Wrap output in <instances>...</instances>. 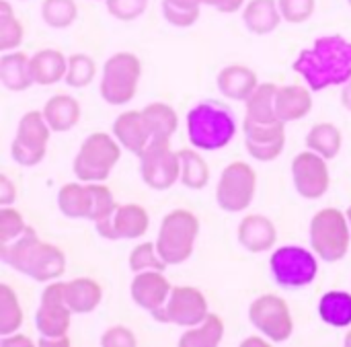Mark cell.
I'll return each mask as SVG.
<instances>
[{
	"label": "cell",
	"mask_w": 351,
	"mask_h": 347,
	"mask_svg": "<svg viewBox=\"0 0 351 347\" xmlns=\"http://www.w3.org/2000/svg\"><path fill=\"white\" fill-rule=\"evenodd\" d=\"M292 68L313 93L343 86L351 78V41L341 35H323L300 51Z\"/></svg>",
	"instance_id": "1"
},
{
	"label": "cell",
	"mask_w": 351,
	"mask_h": 347,
	"mask_svg": "<svg viewBox=\"0 0 351 347\" xmlns=\"http://www.w3.org/2000/svg\"><path fill=\"white\" fill-rule=\"evenodd\" d=\"M0 259L14 272L43 284L58 280L66 272V257L62 249L43 243L37 237V232L29 226L19 239L2 245Z\"/></svg>",
	"instance_id": "2"
},
{
	"label": "cell",
	"mask_w": 351,
	"mask_h": 347,
	"mask_svg": "<svg viewBox=\"0 0 351 347\" xmlns=\"http://www.w3.org/2000/svg\"><path fill=\"white\" fill-rule=\"evenodd\" d=\"M237 136L234 113L218 101H204L187 113V138L193 148L216 152L226 148Z\"/></svg>",
	"instance_id": "3"
},
{
	"label": "cell",
	"mask_w": 351,
	"mask_h": 347,
	"mask_svg": "<svg viewBox=\"0 0 351 347\" xmlns=\"http://www.w3.org/2000/svg\"><path fill=\"white\" fill-rule=\"evenodd\" d=\"M197 237H199V218L189 210L177 208L162 218L154 243L158 247V253L169 265H181L193 255Z\"/></svg>",
	"instance_id": "4"
},
{
	"label": "cell",
	"mask_w": 351,
	"mask_h": 347,
	"mask_svg": "<svg viewBox=\"0 0 351 347\" xmlns=\"http://www.w3.org/2000/svg\"><path fill=\"white\" fill-rule=\"evenodd\" d=\"M121 144L115 140V136L97 132L86 136V140L80 144L74 160L72 171L78 181L82 183H103L109 179L113 167L121 158Z\"/></svg>",
	"instance_id": "5"
},
{
	"label": "cell",
	"mask_w": 351,
	"mask_h": 347,
	"mask_svg": "<svg viewBox=\"0 0 351 347\" xmlns=\"http://www.w3.org/2000/svg\"><path fill=\"white\" fill-rule=\"evenodd\" d=\"M311 249L319 255V259L327 263L341 261L351 245V226L348 214L337 208L319 210L308 226Z\"/></svg>",
	"instance_id": "6"
},
{
	"label": "cell",
	"mask_w": 351,
	"mask_h": 347,
	"mask_svg": "<svg viewBox=\"0 0 351 347\" xmlns=\"http://www.w3.org/2000/svg\"><path fill=\"white\" fill-rule=\"evenodd\" d=\"M142 78V62L132 51H117L103 64V76H101V97L109 105H125L130 103L136 93Z\"/></svg>",
	"instance_id": "7"
},
{
	"label": "cell",
	"mask_w": 351,
	"mask_h": 347,
	"mask_svg": "<svg viewBox=\"0 0 351 347\" xmlns=\"http://www.w3.org/2000/svg\"><path fill=\"white\" fill-rule=\"evenodd\" d=\"M269 270L282 288H306L319 276V255L300 245H282L271 253Z\"/></svg>",
	"instance_id": "8"
},
{
	"label": "cell",
	"mask_w": 351,
	"mask_h": 347,
	"mask_svg": "<svg viewBox=\"0 0 351 347\" xmlns=\"http://www.w3.org/2000/svg\"><path fill=\"white\" fill-rule=\"evenodd\" d=\"M257 191V173L251 165L243 160H234L228 167H224L218 187H216V202L218 206L228 214H241L245 212Z\"/></svg>",
	"instance_id": "9"
},
{
	"label": "cell",
	"mask_w": 351,
	"mask_h": 347,
	"mask_svg": "<svg viewBox=\"0 0 351 347\" xmlns=\"http://www.w3.org/2000/svg\"><path fill=\"white\" fill-rule=\"evenodd\" d=\"M140 177L146 187L167 191L181 181L179 152L171 148V140H152L140 154Z\"/></svg>",
	"instance_id": "10"
},
{
	"label": "cell",
	"mask_w": 351,
	"mask_h": 347,
	"mask_svg": "<svg viewBox=\"0 0 351 347\" xmlns=\"http://www.w3.org/2000/svg\"><path fill=\"white\" fill-rule=\"evenodd\" d=\"M249 321L271 344H284L294 333V319L288 302L278 294H263L249 307Z\"/></svg>",
	"instance_id": "11"
},
{
	"label": "cell",
	"mask_w": 351,
	"mask_h": 347,
	"mask_svg": "<svg viewBox=\"0 0 351 347\" xmlns=\"http://www.w3.org/2000/svg\"><path fill=\"white\" fill-rule=\"evenodd\" d=\"M72 311L64 300V282H49L41 292V302L35 313V327L41 337H66Z\"/></svg>",
	"instance_id": "12"
},
{
	"label": "cell",
	"mask_w": 351,
	"mask_h": 347,
	"mask_svg": "<svg viewBox=\"0 0 351 347\" xmlns=\"http://www.w3.org/2000/svg\"><path fill=\"white\" fill-rule=\"evenodd\" d=\"M329 160L321 154L306 150L294 156L292 160V181L296 193L304 200H321L331 187Z\"/></svg>",
	"instance_id": "13"
},
{
	"label": "cell",
	"mask_w": 351,
	"mask_h": 347,
	"mask_svg": "<svg viewBox=\"0 0 351 347\" xmlns=\"http://www.w3.org/2000/svg\"><path fill=\"white\" fill-rule=\"evenodd\" d=\"M150 216L138 204L117 206L115 212L99 222H95L97 235L107 241H134L148 232Z\"/></svg>",
	"instance_id": "14"
},
{
	"label": "cell",
	"mask_w": 351,
	"mask_h": 347,
	"mask_svg": "<svg viewBox=\"0 0 351 347\" xmlns=\"http://www.w3.org/2000/svg\"><path fill=\"white\" fill-rule=\"evenodd\" d=\"M165 309H167L169 325H177L183 329L202 323L210 315L208 300H206L204 292L197 288H191V286L173 288Z\"/></svg>",
	"instance_id": "15"
},
{
	"label": "cell",
	"mask_w": 351,
	"mask_h": 347,
	"mask_svg": "<svg viewBox=\"0 0 351 347\" xmlns=\"http://www.w3.org/2000/svg\"><path fill=\"white\" fill-rule=\"evenodd\" d=\"M171 292H173V286L167 280L165 272H140L134 276L132 286H130L132 300L148 313L165 307Z\"/></svg>",
	"instance_id": "16"
},
{
	"label": "cell",
	"mask_w": 351,
	"mask_h": 347,
	"mask_svg": "<svg viewBox=\"0 0 351 347\" xmlns=\"http://www.w3.org/2000/svg\"><path fill=\"white\" fill-rule=\"evenodd\" d=\"M237 239L241 247L249 253H265L271 251L278 243V228L271 218L263 214H249L239 222Z\"/></svg>",
	"instance_id": "17"
},
{
	"label": "cell",
	"mask_w": 351,
	"mask_h": 347,
	"mask_svg": "<svg viewBox=\"0 0 351 347\" xmlns=\"http://www.w3.org/2000/svg\"><path fill=\"white\" fill-rule=\"evenodd\" d=\"M113 136L121 144L123 150L134 152L138 156L152 142V134L144 119L142 109L140 111L132 109V111H123L121 115H117V119L113 121Z\"/></svg>",
	"instance_id": "18"
},
{
	"label": "cell",
	"mask_w": 351,
	"mask_h": 347,
	"mask_svg": "<svg viewBox=\"0 0 351 347\" xmlns=\"http://www.w3.org/2000/svg\"><path fill=\"white\" fill-rule=\"evenodd\" d=\"M216 84L218 91L230 99V101H247L253 91L259 86V78L255 74V70H251L249 66L243 64H230L226 68H222L216 76Z\"/></svg>",
	"instance_id": "19"
},
{
	"label": "cell",
	"mask_w": 351,
	"mask_h": 347,
	"mask_svg": "<svg viewBox=\"0 0 351 347\" xmlns=\"http://www.w3.org/2000/svg\"><path fill=\"white\" fill-rule=\"evenodd\" d=\"M313 111V91L300 84L278 86L276 95V113L284 123L304 119Z\"/></svg>",
	"instance_id": "20"
},
{
	"label": "cell",
	"mask_w": 351,
	"mask_h": 347,
	"mask_svg": "<svg viewBox=\"0 0 351 347\" xmlns=\"http://www.w3.org/2000/svg\"><path fill=\"white\" fill-rule=\"evenodd\" d=\"M68 58L51 47L39 49L31 56V76L39 86H51L66 78Z\"/></svg>",
	"instance_id": "21"
},
{
	"label": "cell",
	"mask_w": 351,
	"mask_h": 347,
	"mask_svg": "<svg viewBox=\"0 0 351 347\" xmlns=\"http://www.w3.org/2000/svg\"><path fill=\"white\" fill-rule=\"evenodd\" d=\"M64 300L74 315H88L99 309L103 300V288L90 278H74L64 282Z\"/></svg>",
	"instance_id": "22"
},
{
	"label": "cell",
	"mask_w": 351,
	"mask_h": 347,
	"mask_svg": "<svg viewBox=\"0 0 351 347\" xmlns=\"http://www.w3.org/2000/svg\"><path fill=\"white\" fill-rule=\"evenodd\" d=\"M278 0H249L243 8V23L255 35H269L282 23Z\"/></svg>",
	"instance_id": "23"
},
{
	"label": "cell",
	"mask_w": 351,
	"mask_h": 347,
	"mask_svg": "<svg viewBox=\"0 0 351 347\" xmlns=\"http://www.w3.org/2000/svg\"><path fill=\"white\" fill-rule=\"evenodd\" d=\"M0 82L10 93H23L35 84L31 76V56L23 51H6L0 58Z\"/></svg>",
	"instance_id": "24"
},
{
	"label": "cell",
	"mask_w": 351,
	"mask_h": 347,
	"mask_svg": "<svg viewBox=\"0 0 351 347\" xmlns=\"http://www.w3.org/2000/svg\"><path fill=\"white\" fill-rule=\"evenodd\" d=\"M43 117L51 132H70L80 121V103L70 95H53L43 105Z\"/></svg>",
	"instance_id": "25"
},
{
	"label": "cell",
	"mask_w": 351,
	"mask_h": 347,
	"mask_svg": "<svg viewBox=\"0 0 351 347\" xmlns=\"http://www.w3.org/2000/svg\"><path fill=\"white\" fill-rule=\"evenodd\" d=\"M49 136H51V128L45 121L43 111H27L16 125V136L12 142L37 152H47Z\"/></svg>",
	"instance_id": "26"
},
{
	"label": "cell",
	"mask_w": 351,
	"mask_h": 347,
	"mask_svg": "<svg viewBox=\"0 0 351 347\" xmlns=\"http://www.w3.org/2000/svg\"><path fill=\"white\" fill-rule=\"evenodd\" d=\"M319 317L325 325L335 329L351 327V294L346 290H331L319 300Z\"/></svg>",
	"instance_id": "27"
},
{
	"label": "cell",
	"mask_w": 351,
	"mask_h": 347,
	"mask_svg": "<svg viewBox=\"0 0 351 347\" xmlns=\"http://www.w3.org/2000/svg\"><path fill=\"white\" fill-rule=\"evenodd\" d=\"M224 339V321L210 313L202 323L187 327L179 337V346L183 347H216Z\"/></svg>",
	"instance_id": "28"
},
{
	"label": "cell",
	"mask_w": 351,
	"mask_h": 347,
	"mask_svg": "<svg viewBox=\"0 0 351 347\" xmlns=\"http://www.w3.org/2000/svg\"><path fill=\"white\" fill-rule=\"evenodd\" d=\"M343 146V136L341 130L335 123H317L308 130L306 134V148L321 154L327 160H333Z\"/></svg>",
	"instance_id": "29"
},
{
	"label": "cell",
	"mask_w": 351,
	"mask_h": 347,
	"mask_svg": "<svg viewBox=\"0 0 351 347\" xmlns=\"http://www.w3.org/2000/svg\"><path fill=\"white\" fill-rule=\"evenodd\" d=\"M58 210L72 220L86 218L90 210V198H88V185L82 181L66 183L58 191Z\"/></svg>",
	"instance_id": "30"
},
{
	"label": "cell",
	"mask_w": 351,
	"mask_h": 347,
	"mask_svg": "<svg viewBox=\"0 0 351 347\" xmlns=\"http://www.w3.org/2000/svg\"><path fill=\"white\" fill-rule=\"evenodd\" d=\"M142 113H144V119L150 128L152 140L154 138L156 140H171L179 128V115L167 103H160V101L150 103L142 109Z\"/></svg>",
	"instance_id": "31"
},
{
	"label": "cell",
	"mask_w": 351,
	"mask_h": 347,
	"mask_svg": "<svg viewBox=\"0 0 351 347\" xmlns=\"http://www.w3.org/2000/svg\"><path fill=\"white\" fill-rule=\"evenodd\" d=\"M177 152L181 163V185L193 191L204 189L210 183V167L204 156L197 152V148H183Z\"/></svg>",
	"instance_id": "32"
},
{
	"label": "cell",
	"mask_w": 351,
	"mask_h": 347,
	"mask_svg": "<svg viewBox=\"0 0 351 347\" xmlns=\"http://www.w3.org/2000/svg\"><path fill=\"white\" fill-rule=\"evenodd\" d=\"M276 95H278V84H274V82L261 84L259 82V86L253 91V95L245 101L247 103L245 117L255 119V121H278Z\"/></svg>",
	"instance_id": "33"
},
{
	"label": "cell",
	"mask_w": 351,
	"mask_h": 347,
	"mask_svg": "<svg viewBox=\"0 0 351 347\" xmlns=\"http://www.w3.org/2000/svg\"><path fill=\"white\" fill-rule=\"evenodd\" d=\"M23 309L16 292L8 284H0V335L16 333L23 327Z\"/></svg>",
	"instance_id": "34"
},
{
	"label": "cell",
	"mask_w": 351,
	"mask_h": 347,
	"mask_svg": "<svg viewBox=\"0 0 351 347\" xmlns=\"http://www.w3.org/2000/svg\"><path fill=\"white\" fill-rule=\"evenodd\" d=\"M25 39L23 23L12 12V6L6 0H0V51H12L16 49Z\"/></svg>",
	"instance_id": "35"
},
{
	"label": "cell",
	"mask_w": 351,
	"mask_h": 347,
	"mask_svg": "<svg viewBox=\"0 0 351 347\" xmlns=\"http://www.w3.org/2000/svg\"><path fill=\"white\" fill-rule=\"evenodd\" d=\"M97 76V64L88 53H72L68 56L66 84L70 88H86Z\"/></svg>",
	"instance_id": "36"
},
{
	"label": "cell",
	"mask_w": 351,
	"mask_h": 347,
	"mask_svg": "<svg viewBox=\"0 0 351 347\" xmlns=\"http://www.w3.org/2000/svg\"><path fill=\"white\" fill-rule=\"evenodd\" d=\"M78 16V6L74 0H43L41 19L51 29H66Z\"/></svg>",
	"instance_id": "37"
},
{
	"label": "cell",
	"mask_w": 351,
	"mask_h": 347,
	"mask_svg": "<svg viewBox=\"0 0 351 347\" xmlns=\"http://www.w3.org/2000/svg\"><path fill=\"white\" fill-rule=\"evenodd\" d=\"M128 263H130V270L134 274H140V272H165L169 267V263L158 253L156 243H140L138 247H134V251L130 253Z\"/></svg>",
	"instance_id": "38"
},
{
	"label": "cell",
	"mask_w": 351,
	"mask_h": 347,
	"mask_svg": "<svg viewBox=\"0 0 351 347\" xmlns=\"http://www.w3.org/2000/svg\"><path fill=\"white\" fill-rule=\"evenodd\" d=\"M88 185V198H90V210H88V220L99 222L107 216H111L117 208L115 198L111 189L103 183H86Z\"/></svg>",
	"instance_id": "39"
},
{
	"label": "cell",
	"mask_w": 351,
	"mask_h": 347,
	"mask_svg": "<svg viewBox=\"0 0 351 347\" xmlns=\"http://www.w3.org/2000/svg\"><path fill=\"white\" fill-rule=\"evenodd\" d=\"M245 140L251 142H269L278 138H286V123L284 121H255L245 117Z\"/></svg>",
	"instance_id": "40"
},
{
	"label": "cell",
	"mask_w": 351,
	"mask_h": 347,
	"mask_svg": "<svg viewBox=\"0 0 351 347\" xmlns=\"http://www.w3.org/2000/svg\"><path fill=\"white\" fill-rule=\"evenodd\" d=\"M25 230H27V224H25L23 214L10 206H2L0 208V245L12 243Z\"/></svg>",
	"instance_id": "41"
},
{
	"label": "cell",
	"mask_w": 351,
	"mask_h": 347,
	"mask_svg": "<svg viewBox=\"0 0 351 347\" xmlns=\"http://www.w3.org/2000/svg\"><path fill=\"white\" fill-rule=\"evenodd\" d=\"M107 12L123 23L136 21L140 19L146 8H148V0H105Z\"/></svg>",
	"instance_id": "42"
},
{
	"label": "cell",
	"mask_w": 351,
	"mask_h": 347,
	"mask_svg": "<svg viewBox=\"0 0 351 347\" xmlns=\"http://www.w3.org/2000/svg\"><path fill=\"white\" fill-rule=\"evenodd\" d=\"M278 4H280L282 19L292 25L308 21L317 8V0H278Z\"/></svg>",
	"instance_id": "43"
},
{
	"label": "cell",
	"mask_w": 351,
	"mask_h": 347,
	"mask_svg": "<svg viewBox=\"0 0 351 347\" xmlns=\"http://www.w3.org/2000/svg\"><path fill=\"white\" fill-rule=\"evenodd\" d=\"M162 16L169 25L179 27V29H187V27L197 23L199 8H187V6L173 4L171 0H162Z\"/></svg>",
	"instance_id": "44"
},
{
	"label": "cell",
	"mask_w": 351,
	"mask_h": 347,
	"mask_svg": "<svg viewBox=\"0 0 351 347\" xmlns=\"http://www.w3.org/2000/svg\"><path fill=\"white\" fill-rule=\"evenodd\" d=\"M245 146H247V152L255 160H259V163H271V160L280 158V154L284 152L286 138H278V140H269V142H251V140H245Z\"/></svg>",
	"instance_id": "45"
},
{
	"label": "cell",
	"mask_w": 351,
	"mask_h": 347,
	"mask_svg": "<svg viewBox=\"0 0 351 347\" xmlns=\"http://www.w3.org/2000/svg\"><path fill=\"white\" fill-rule=\"evenodd\" d=\"M101 346L105 347H132L136 346V335L132 329L123 327V325H115L109 327L103 337H101Z\"/></svg>",
	"instance_id": "46"
},
{
	"label": "cell",
	"mask_w": 351,
	"mask_h": 347,
	"mask_svg": "<svg viewBox=\"0 0 351 347\" xmlns=\"http://www.w3.org/2000/svg\"><path fill=\"white\" fill-rule=\"evenodd\" d=\"M16 200V187L6 175H0V206H10Z\"/></svg>",
	"instance_id": "47"
},
{
	"label": "cell",
	"mask_w": 351,
	"mask_h": 347,
	"mask_svg": "<svg viewBox=\"0 0 351 347\" xmlns=\"http://www.w3.org/2000/svg\"><path fill=\"white\" fill-rule=\"evenodd\" d=\"M206 4L220 10V12H226V14L245 8V0H206Z\"/></svg>",
	"instance_id": "48"
},
{
	"label": "cell",
	"mask_w": 351,
	"mask_h": 347,
	"mask_svg": "<svg viewBox=\"0 0 351 347\" xmlns=\"http://www.w3.org/2000/svg\"><path fill=\"white\" fill-rule=\"evenodd\" d=\"M2 347H29L33 346V339L21 335V333H10V335H4V339L0 342Z\"/></svg>",
	"instance_id": "49"
},
{
	"label": "cell",
	"mask_w": 351,
	"mask_h": 347,
	"mask_svg": "<svg viewBox=\"0 0 351 347\" xmlns=\"http://www.w3.org/2000/svg\"><path fill=\"white\" fill-rule=\"evenodd\" d=\"M70 344V339H68V335L66 337H41L39 339V346L43 347H64Z\"/></svg>",
	"instance_id": "50"
},
{
	"label": "cell",
	"mask_w": 351,
	"mask_h": 347,
	"mask_svg": "<svg viewBox=\"0 0 351 347\" xmlns=\"http://www.w3.org/2000/svg\"><path fill=\"white\" fill-rule=\"evenodd\" d=\"M341 105L351 111V78L341 86Z\"/></svg>",
	"instance_id": "51"
},
{
	"label": "cell",
	"mask_w": 351,
	"mask_h": 347,
	"mask_svg": "<svg viewBox=\"0 0 351 347\" xmlns=\"http://www.w3.org/2000/svg\"><path fill=\"white\" fill-rule=\"evenodd\" d=\"M171 2L179 6H187V8H199L202 4H206V0H171Z\"/></svg>",
	"instance_id": "52"
},
{
	"label": "cell",
	"mask_w": 351,
	"mask_h": 347,
	"mask_svg": "<svg viewBox=\"0 0 351 347\" xmlns=\"http://www.w3.org/2000/svg\"><path fill=\"white\" fill-rule=\"evenodd\" d=\"M267 337L263 339V335L261 337H247L245 342H243V346H267Z\"/></svg>",
	"instance_id": "53"
},
{
	"label": "cell",
	"mask_w": 351,
	"mask_h": 347,
	"mask_svg": "<svg viewBox=\"0 0 351 347\" xmlns=\"http://www.w3.org/2000/svg\"><path fill=\"white\" fill-rule=\"evenodd\" d=\"M346 346H350L351 347V331L346 335Z\"/></svg>",
	"instance_id": "54"
},
{
	"label": "cell",
	"mask_w": 351,
	"mask_h": 347,
	"mask_svg": "<svg viewBox=\"0 0 351 347\" xmlns=\"http://www.w3.org/2000/svg\"><path fill=\"white\" fill-rule=\"evenodd\" d=\"M346 214H348V220H350V226H351V206L348 208V212H346Z\"/></svg>",
	"instance_id": "55"
},
{
	"label": "cell",
	"mask_w": 351,
	"mask_h": 347,
	"mask_svg": "<svg viewBox=\"0 0 351 347\" xmlns=\"http://www.w3.org/2000/svg\"><path fill=\"white\" fill-rule=\"evenodd\" d=\"M348 2H350V6H351V0H348Z\"/></svg>",
	"instance_id": "56"
},
{
	"label": "cell",
	"mask_w": 351,
	"mask_h": 347,
	"mask_svg": "<svg viewBox=\"0 0 351 347\" xmlns=\"http://www.w3.org/2000/svg\"><path fill=\"white\" fill-rule=\"evenodd\" d=\"M95 2H99V0H95Z\"/></svg>",
	"instance_id": "57"
}]
</instances>
